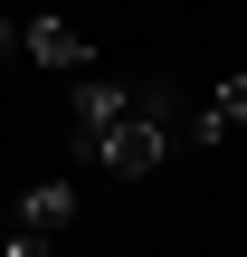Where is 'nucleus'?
<instances>
[{
  "mask_svg": "<svg viewBox=\"0 0 247 257\" xmlns=\"http://www.w3.org/2000/svg\"><path fill=\"white\" fill-rule=\"evenodd\" d=\"M171 124H181V95H171V76H133V114L105 134L95 172H105V181H143V172L171 153Z\"/></svg>",
  "mask_w": 247,
  "mask_h": 257,
  "instance_id": "f257e3e1",
  "label": "nucleus"
},
{
  "mask_svg": "<svg viewBox=\"0 0 247 257\" xmlns=\"http://www.w3.org/2000/svg\"><path fill=\"white\" fill-rule=\"evenodd\" d=\"M133 114V76H76V105H67V153L95 172V153H105V134Z\"/></svg>",
  "mask_w": 247,
  "mask_h": 257,
  "instance_id": "f03ea898",
  "label": "nucleus"
},
{
  "mask_svg": "<svg viewBox=\"0 0 247 257\" xmlns=\"http://www.w3.org/2000/svg\"><path fill=\"white\" fill-rule=\"evenodd\" d=\"M19 57H29V67H95V38H86L76 19L38 10V19H19Z\"/></svg>",
  "mask_w": 247,
  "mask_h": 257,
  "instance_id": "7ed1b4c3",
  "label": "nucleus"
},
{
  "mask_svg": "<svg viewBox=\"0 0 247 257\" xmlns=\"http://www.w3.org/2000/svg\"><path fill=\"white\" fill-rule=\"evenodd\" d=\"M67 219H76V181H38V191H19V210H10L19 238H48V229H67Z\"/></svg>",
  "mask_w": 247,
  "mask_h": 257,
  "instance_id": "20e7f679",
  "label": "nucleus"
},
{
  "mask_svg": "<svg viewBox=\"0 0 247 257\" xmlns=\"http://www.w3.org/2000/svg\"><path fill=\"white\" fill-rule=\"evenodd\" d=\"M238 124H247V76H219V95L190 114V143H228Z\"/></svg>",
  "mask_w": 247,
  "mask_h": 257,
  "instance_id": "39448f33",
  "label": "nucleus"
},
{
  "mask_svg": "<svg viewBox=\"0 0 247 257\" xmlns=\"http://www.w3.org/2000/svg\"><path fill=\"white\" fill-rule=\"evenodd\" d=\"M0 257H48V238H19V229H0Z\"/></svg>",
  "mask_w": 247,
  "mask_h": 257,
  "instance_id": "423d86ee",
  "label": "nucleus"
},
{
  "mask_svg": "<svg viewBox=\"0 0 247 257\" xmlns=\"http://www.w3.org/2000/svg\"><path fill=\"white\" fill-rule=\"evenodd\" d=\"M10 57H19V19H0V67H10Z\"/></svg>",
  "mask_w": 247,
  "mask_h": 257,
  "instance_id": "0eeeda50",
  "label": "nucleus"
}]
</instances>
